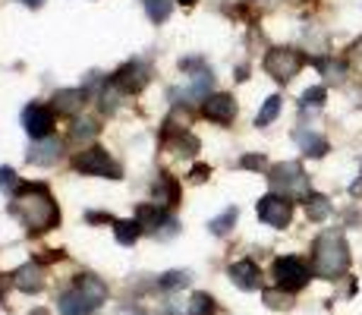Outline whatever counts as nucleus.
<instances>
[{
    "label": "nucleus",
    "mask_w": 362,
    "mask_h": 315,
    "mask_svg": "<svg viewBox=\"0 0 362 315\" xmlns=\"http://www.w3.org/2000/svg\"><path fill=\"white\" fill-rule=\"evenodd\" d=\"M346 67L356 69V73L362 76V38H356L350 45V51H346Z\"/></svg>",
    "instance_id": "obj_28"
},
{
    "label": "nucleus",
    "mask_w": 362,
    "mask_h": 315,
    "mask_svg": "<svg viewBox=\"0 0 362 315\" xmlns=\"http://www.w3.org/2000/svg\"><path fill=\"white\" fill-rule=\"evenodd\" d=\"M312 262H315V275L325 281H337L350 268V246H346L340 230H325L312 246Z\"/></svg>",
    "instance_id": "obj_2"
},
{
    "label": "nucleus",
    "mask_w": 362,
    "mask_h": 315,
    "mask_svg": "<svg viewBox=\"0 0 362 315\" xmlns=\"http://www.w3.org/2000/svg\"><path fill=\"white\" fill-rule=\"evenodd\" d=\"M32 315H47V312H41V309H35V312H32Z\"/></svg>",
    "instance_id": "obj_37"
},
{
    "label": "nucleus",
    "mask_w": 362,
    "mask_h": 315,
    "mask_svg": "<svg viewBox=\"0 0 362 315\" xmlns=\"http://www.w3.org/2000/svg\"><path fill=\"white\" fill-rule=\"evenodd\" d=\"M95 132H98V126H95L92 120H79L76 130H73V139H88V136H95Z\"/></svg>",
    "instance_id": "obj_31"
},
{
    "label": "nucleus",
    "mask_w": 362,
    "mask_h": 315,
    "mask_svg": "<svg viewBox=\"0 0 362 315\" xmlns=\"http://www.w3.org/2000/svg\"><path fill=\"white\" fill-rule=\"evenodd\" d=\"M82 104H86V92L82 88H64V92L54 95V110H60V114H79Z\"/></svg>",
    "instance_id": "obj_17"
},
{
    "label": "nucleus",
    "mask_w": 362,
    "mask_h": 315,
    "mask_svg": "<svg viewBox=\"0 0 362 315\" xmlns=\"http://www.w3.org/2000/svg\"><path fill=\"white\" fill-rule=\"evenodd\" d=\"M233 224H236V208H227L221 218L211 221V234H230Z\"/></svg>",
    "instance_id": "obj_27"
},
{
    "label": "nucleus",
    "mask_w": 362,
    "mask_h": 315,
    "mask_svg": "<svg viewBox=\"0 0 362 315\" xmlns=\"http://www.w3.org/2000/svg\"><path fill=\"white\" fill-rule=\"evenodd\" d=\"M13 212L19 214V221H23L32 234L54 230L60 224L57 202H54L51 189L41 183H19L16 193H13Z\"/></svg>",
    "instance_id": "obj_1"
},
{
    "label": "nucleus",
    "mask_w": 362,
    "mask_h": 315,
    "mask_svg": "<svg viewBox=\"0 0 362 315\" xmlns=\"http://www.w3.org/2000/svg\"><path fill=\"white\" fill-rule=\"evenodd\" d=\"M230 281H233V287H240V290H255V287L262 284V271L252 258H243V262L230 265Z\"/></svg>",
    "instance_id": "obj_11"
},
{
    "label": "nucleus",
    "mask_w": 362,
    "mask_h": 315,
    "mask_svg": "<svg viewBox=\"0 0 362 315\" xmlns=\"http://www.w3.org/2000/svg\"><path fill=\"white\" fill-rule=\"evenodd\" d=\"M214 312H218V303L208 293H196L189 299V315H214Z\"/></svg>",
    "instance_id": "obj_24"
},
{
    "label": "nucleus",
    "mask_w": 362,
    "mask_h": 315,
    "mask_svg": "<svg viewBox=\"0 0 362 315\" xmlns=\"http://www.w3.org/2000/svg\"><path fill=\"white\" fill-rule=\"evenodd\" d=\"M186 284V271H167V275L161 277V287L164 290H177V287Z\"/></svg>",
    "instance_id": "obj_29"
},
{
    "label": "nucleus",
    "mask_w": 362,
    "mask_h": 315,
    "mask_svg": "<svg viewBox=\"0 0 362 315\" xmlns=\"http://www.w3.org/2000/svg\"><path fill=\"white\" fill-rule=\"evenodd\" d=\"M0 189H6V193H16V173L10 171V167H0Z\"/></svg>",
    "instance_id": "obj_32"
},
{
    "label": "nucleus",
    "mask_w": 362,
    "mask_h": 315,
    "mask_svg": "<svg viewBox=\"0 0 362 315\" xmlns=\"http://www.w3.org/2000/svg\"><path fill=\"white\" fill-rule=\"evenodd\" d=\"M145 10H148V16L155 23H164L170 16V0H145Z\"/></svg>",
    "instance_id": "obj_26"
},
{
    "label": "nucleus",
    "mask_w": 362,
    "mask_h": 315,
    "mask_svg": "<svg viewBox=\"0 0 362 315\" xmlns=\"http://www.w3.org/2000/svg\"><path fill=\"white\" fill-rule=\"evenodd\" d=\"M264 164H268V161H264V155H243V158H240V167H243V171H264Z\"/></svg>",
    "instance_id": "obj_30"
},
{
    "label": "nucleus",
    "mask_w": 362,
    "mask_h": 315,
    "mask_svg": "<svg viewBox=\"0 0 362 315\" xmlns=\"http://www.w3.org/2000/svg\"><path fill=\"white\" fill-rule=\"evenodd\" d=\"M264 306H271V309H290V306H293V293L284 290V287L264 290Z\"/></svg>",
    "instance_id": "obj_23"
},
{
    "label": "nucleus",
    "mask_w": 362,
    "mask_h": 315,
    "mask_svg": "<svg viewBox=\"0 0 362 315\" xmlns=\"http://www.w3.org/2000/svg\"><path fill=\"white\" fill-rule=\"evenodd\" d=\"M136 221L142 224V230H148V234H158V227H167V208L155 205V202H148V205H139Z\"/></svg>",
    "instance_id": "obj_15"
},
{
    "label": "nucleus",
    "mask_w": 362,
    "mask_h": 315,
    "mask_svg": "<svg viewBox=\"0 0 362 315\" xmlns=\"http://www.w3.org/2000/svg\"><path fill=\"white\" fill-rule=\"evenodd\" d=\"M281 108H284V98H281V95H271V98H264V104H262L259 117H255V126H268L271 120H277V114H281Z\"/></svg>",
    "instance_id": "obj_21"
},
{
    "label": "nucleus",
    "mask_w": 362,
    "mask_h": 315,
    "mask_svg": "<svg viewBox=\"0 0 362 315\" xmlns=\"http://www.w3.org/2000/svg\"><path fill=\"white\" fill-rule=\"evenodd\" d=\"M303 208H305V218L315 221V224L328 221L331 212H334L328 195H318V193H305V195H303Z\"/></svg>",
    "instance_id": "obj_14"
},
{
    "label": "nucleus",
    "mask_w": 362,
    "mask_h": 315,
    "mask_svg": "<svg viewBox=\"0 0 362 315\" xmlns=\"http://www.w3.org/2000/svg\"><path fill=\"white\" fill-rule=\"evenodd\" d=\"M164 145L173 151V155H196L199 151V139L189 136V132H183V130H173Z\"/></svg>",
    "instance_id": "obj_19"
},
{
    "label": "nucleus",
    "mask_w": 362,
    "mask_h": 315,
    "mask_svg": "<svg viewBox=\"0 0 362 315\" xmlns=\"http://www.w3.org/2000/svg\"><path fill=\"white\" fill-rule=\"evenodd\" d=\"M117 86L120 88H127L129 95H139L145 88V82H148V73H145V67L142 63H127V67H120V73H117Z\"/></svg>",
    "instance_id": "obj_12"
},
{
    "label": "nucleus",
    "mask_w": 362,
    "mask_h": 315,
    "mask_svg": "<svg viewBox=\"0 0 362 315\" xmlns=\"http://www.w3.org/2000/svg\"><path fill=\"white\" fill-rule=\"evenodd\" d=\"M114 234H117V240H120L123 246H132V243L139 240V234H142V224L139 221H117Z\"/></svg>",
    "instance_id": "obj_22"
},
{
    "label": "nucleus",
    "mask_w": 362,
    "mask_h": 315,
    "mask_svg": "<svg viewBox=\"0 0 362 315\" xmlns=\"http://www.w3.org/2000/svg\"><path fill=\"white\" fill-rule=\"evenodd\" d=\"M23 126L32 139H47L54 132V110H47L45 104H29L23 110Z\"/></svg>",
    "instance_id": "obj_8"
},
{
    "label": "nucleus",
    "mask_w": 362,
    "mask_h": 315,
    "mask_svg": "<svg viewBox=\"0 0 362 315\" xmlns=\"http://www.w3.org/2000/svg\"><path fill=\"white\" fill-rule=\"evenodd\" d=\"M325 98H328L325 86H312V88H305V92L299 95V108H322Z\"/></svg>",
    "instance_id": "obj_25"
},
{
    "label": "nucleus",
    "mask_w": 362,
    "mask_h": 315,
    "mask_svg": "<svg viewBox=\"0 0 362 315\" xmlns=\"http://www.w3.org/2000/svg\"><path fill=\"white\" fill-rule=\"evenodd\" d=\"M208 173H211V171H208V167H205V164L192 167V180H196V183H205V180H208Z\"/></svg>",
    "instance_id": "obj_33"
},
{
    "label": "nucleus",
    "mask_w": 362,
    "mask_h": 315,
    "mask_svg": "<svg viewBox=\"0 0 362 315\" xmlns=\"http://www.w3.org/2000/svg\"><path fill=\"white\" fill-rule=\"evenodd\" d=\"M13 284L19 287L23 293H38L41 287H45V275H41V268H38V262H29V265H23V268L13 275Z\"/></svg>",
    "instance_id": "obj_13"
},
{
    "label": "nucleus",
    "mask_w": 362,
    "mask_h": 315,
    "mask_svg": "<svg viewBox=\"0 0 362 315\" xmlns=\"http://www.w3.org/2000/svg\"><path fill=\"white\" fill-rule=\"evenodd\" d=\"M151 202H155V205H161V208H173V205H177V202H180V186H177V180H170V177H161V180H158Z\"/></svg>",
    "instance_id": "obj_18"
},
{
    "label": "nucleus",
    "mask_w": 362,
    "mask_h": 315,
    "mask_svg": "<svg viewBox=\"0 0 362 315\" xmlns=\"http://www.w3.org/2000/svg\"><path fill=\"white\" fill-rule=\"evenodd\" d=\"M86 218L92 221V224H101V221H110V214H104V212H88Z\"/></svg>",
    "instance_id": "obj_34"
},
{
    "label": "nucleus",
    "mask_w": 362,
    "mask_h": 315,
    "mask_svg": "<svg viewBox=\"0 0 362 315\" xmlns=\"http://www.w3.org/2000/svg\"><path fill=\"white\" fill-rule=\"evenodd\" d=\"M60 158V142L57 139H38V142L29 149V161L32 164H54V161Z\"/></svg>",
    "instance_id": "obj_16"
},
{
    "label": "nucleus",
    "mask_w": 362,
    "mask_h": 315,
    "mask_svg": "<svg viewBox=\"0 0 362 315\" xmlns=\"http://www.w3.org/2000/svg\"><path fill=\"white\" fill-rule=\"evenodd\" d=\"M303 67H305V54L296 51V47H271V51L264 54V69H268V76L274 82H281V86H287L293 76H299Z\"/></svg>",
    "instance_id": "obj_3"
},
{
    "label": "nucleus",
    "mask_w": 362,
    "mask_h": 315,
    "mask_svg": "<svg viewBox=\"0 0 362 315\" xmlns=\"http://www.w3.org/2000/svg\"><path fill=\"white\" fill-rule=\"evenodd\" d=\"M73 290L79 293L88 306H92V312L101 309V303L107 299V287H104V281H98L95 275H79L76 277V284H73Z\"/></svg>",
    "instance_id": "obj_10"
},
{
    "label": "nucleus",
    "mask_w": 362,
    "mask_h": 315,
    "mask_svg": "<svg viewBox=\"0 0 362 315\" xmlns=\"http://www.w3.org/2000/svg\"><path fill=\"white\" fill-rule=\"evenodd\" d=\"M296 142H299V149L305 151L309 158H325L328 155V139H322V136H315V132H296Z\"/></svg>",
    "instance_id": "obj_20"
},
{
    "label": "nucleus",
    "mask_w": 362,
    "mask_h": 315,
    "mask_svg": "<svg viewBox=\"0 0 362 315\" xmlns=\"http://www.w3.org/2000/svg\"><path fill=\"white\" fill-rule=\"evenodd\" d=\"M268 180L274 186V193L284 195H305V186H309V177L305 171L296 164V161H281L268 171Z\"/></svg>",
    "instance_id": "obj_6"
},
{
    "label": "nucleus",
    "mask_w": 362,
    "mask_h": 315,
    "mask_svg": "<svg viewBox=\"0 0 362 315\" xmlns=\"http://www.w3.org/2000/svg\"><path fill=\"white\" fill-rule=\"evenodd\" d=\"M23 4H25V6H41L45 0H23Z\"/></svg>",
    "instance_id": "obj_35"
},
{
    "label": "nucleus",
    "mask_w": 362,
    "mask_h": 315,
    "mask_svg": "<svg viewBox=\"0 0 362 315\" xmlns=\"http://www.w3.org/2000/svg\"><path fill=\"white\" fill-rule=\"evenodd\" d=\"M0 306H4V277H0Z\"/></svg>",
    "instance_id": "obj_36"
},
{
    "label": "nucleus",
    "mask_w": 362,
    "mask_h": 315,
    "mask_svg": "<svg viewBox=\"0 0 362 315\" xmlns=\"http://www.w3.org/2000/svg\"><path fill=\"white\" fill-rule=\"evenodd\" d=\"M202 117L205 120H211V123H233V117H236V101H233V95H208L205 101H202Z\"/></svg>",
    "instance_id": "obj_9"
},
{
    "label": "nucleus",
    "mask_w": 362,
    "mask_h": 315,
    "mask_svg": "<svg viewBox=\"0 0 362 315\" xmlns=\"http://www.w3.org/2000/svg\"><path fill=\"white\" fill-rule=\"evenodd\" d=\"M259 218L264 224H271V227H277V230L290 227V221H293V202H290V195L268 193L259 202Z\"/></svg>",
    "instance_id": "obj_7"
},
{
    "label": "nucleus",
    "mask_w": 362,
    "mask_h": 315,
    "mask_svg": "<svg viewBox=\"0 0 362 315\" xmlns=\"http://www.w3.org/2000/svg\"><path fill=\"white\" fill-rule=\"evenodd\" d=\"M73 171H79V173H88V177H107V180H120V164H117L114 158L107 155L104 149H86V151H79L73 161Z\"/></svg>",
    "instance_id": "obj_5"
},
{
    "label": "nucleus",
    "mask_w": 362,
    "mask_h": 315,
    "mask_svg": "<svg viewBox=\"0 0 362 315\" xmlns=\"http://www.w3.org/2000/svg\"><path fill=\"white\" fill-rule=\"evenodd\" d=\"M271 275H274L277 287H284V290H290V293L303 290V287L312 281L309 265H305L303 258H296V256H281V258H274V265H271Z\"/></svg>",
    "instance_id": "obj_4"
}]
</instances>
